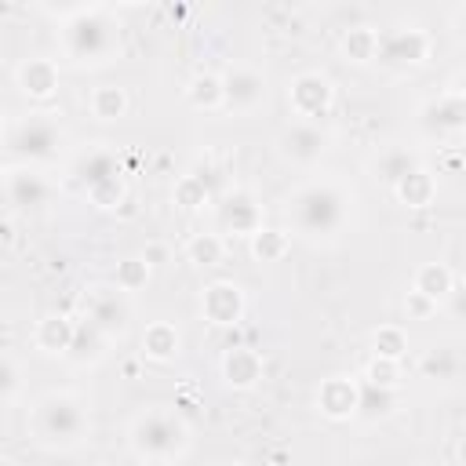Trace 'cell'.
Wrapping results in <instances>:
<instances>
[{
    "mask_svg": "<svg viewBox=\"0 0 466 466\" xmlns=\"http://www.w3.org/2000/svg\"><path fill=\"white\" fill-rule=\"evenodd\" d=\"M15 84H18V91H22L25 98L47 102V98H55V91H58V66H55L51 58H40V55L22 58L18 69H15Z\"/></svg>",
    "mask_w": 466,
    "mask_h": 466,
    "instance_id": "obj_17",
    "label": "cell"
},
{
    "mask_svg": "<svg viewBox=\"0 0 466 466\" xmlns=\"http://www.w3.org/2000/svg\"><path fill=\"white\" fill-rule=\"evenodd\" d=\"M84 313H87L84 320L95 324L109 342H113V339H124L127 328H131V306H127L124 291H116L113 284H95V288H87V295H84Z\"/></svg>",
    "mask_w": 466,
    "mask_h": 466,
    "instance_id": "obj_8",
    "label": "cell"
},
{
    "mask_svg": "<svg viewBox=\"0 0 466 466\" xmlns=\"http://www.w3.org/2000/svg\"><path fill=\"white\" fill-rule=\"evenodd\" d=\"M171 200H175V208H182V211H200V208L211 204V182H208L200 171H189V175H182V178L175 182Z\"/></svg>",
    "mask_w": 466,
    "mask_h": 466,
    "instance_id": "obj_27",
    "label": "cell"
},
{
    "mask_svg": "<svg viewBox=\"0 0 466 466\" xmlns=\"http://www.w3.org/2000/svg\"><path fill=\"white\" fill-rule=\"evenodd\" d=\"M186 102L193 109H204V113L222 109V73H211V69L193 73L186 84Z\"/></svg>",
    "mask_w": 466,
    "mask_h": 466,
    "instance_id": "obj_25",
    "label": "cell"
},
{
    "mask_svg": "<svg viewBox=\"0 0 466 466\" xmlns=\"http://www.w3.org/2000/svg\"><path fill=\"white\" fill-rule=\"evenodd\" d=\"M84 193H87V200H91L95 208H102V211H113V208H120V204L127 200V189H124V178H120V175L98 178V182L84 186Z\"/></svg>",
    "mask_w": 466,
    "mask_h": 466,
    "instance_id": "obj_35",
    "label": "cell"
},
{
    "mask_svg": "<svg viewBox=\"0 0 466 466\" xmlns=\"http://www.w3.org/2000/svg\"><path fill=\"white\" fill-rule=\"evenodd\" d=\"M215 218H218V229L222 233H233V237H251L262 229V204L251 189L244 186H233L222 193V200L215 204Z\"/></svg>",
    "mask_w": 466,
    "mask_h": 466,
    "instance_id": "obj_9",
    "label": "cell"
},
{
    "mask_svg": "<svg viewBox=\"0 0 466 466\" xmlns=\"http://www.w3.org/2000/svg\"><path fill=\"white\" fill-rule=\"evenodd\" d=\"M149 273H153V266L142 258V255H124L120 262H116V273H113V288L116 291H142L146 284H149Z\"/></svg>",
    "mask_w": 466,
    "mask_h": 466,
    "instance_id": "obj_32",
    "label": "cell"
},
{
    "mask_svg": "<svg viewBox=\"0 0 466 466\" xmlns=\"http://www.w3.org/2000/svg\"><path fill=\"white\" fill-rule=\"evenodd\" d=\"M411 167H419V160L408 153V149H386V153H379V160H375V178H382L390 189L411 171Z\"/></svg>",
    "mask_w": 466,
    "mask_h": 466,
    "instance_id": "obj_34",
    "label": "cell"
},
{
    "mask_svg": "<svg viewBox=\"0 0 466 466\" xmlns=\"http://www.w3.org/2000/svg\"><path fill=\"white\" fill-rule=\"evenodd\" d=\"M127 441L138 459L164 466L189 451V422L171 408H149V411L135 415Z\"/></svg>",
    "mask_w": 466,
    "mask_h": 466,
    "instance_id": "obj_4",
    "label": "cell"
},
{
    "mask_svg": "<svg viewBox=\"0 0 466 466\" xmlns=\"http://www.w3.org/2000/svg\"><path fill=\"white\" fill-rule=\"evenodd\" d=\"M73 331H76V320L66 317V313H47L36 320V331H33V342L44 357H66L69 353V342H73Z\"/></svg>",
    "mask_w": 466,
    "mask_h": 466,
    "instance_id": "obj_19",
    "label": "cell"
},
{
    "mask_svg": "<svg viewBox=\"0 0 466 466\" xmlns=\"http://www.w3.org/2000/svg\"><path fill=\"white\" fill-rule=\"evenodd\" d=\"M200 317L215 328H233L244 317V291L233 280H211L200 291Z\"/></svg>",
    "mask_w": 466,
    "mask_h": 466,
    "instance_id": "obj_14",
    "label": "cell"
},
{
    "mask_svg": "<svg viewBox=\"0 0 466 466\" xmlns=\"http://www.w3.org/2000/svg\"><path fill=\"white\" fill-rule=\"evenodd\" d=\"M127 106H131V98H127V91H124L120 84H98V87H91V95H87V109H91V116L102 120V124L127 116Z\"/></svg>",
    "mask_w": 466,
    "mask_h": 466,
    "instance_id": "obj_23",
    "label": "cell"
},
{
    "mask_svg": "<svg viewBox=\"0 0 466 466\" xmlns=\"http://www.w3.org/2000/svg\"><path fill=\"white\" fill-rule=\"evenodd\" d=\"M397 408V390H379V386H364L360 382V397H357V415L368 422H379L386 415H393Z\"/></svg>",
    "mask_w": 466,
    "mask_h": 466,
    "instance_id": "obj_31",
    "label": "cell"
},
{
    "mask_svg": "<svg viewBox=\"0 0 466 466\" xmlns=\"http://www.w3.org/2000/svg\"><path fill=\"white\" fill-rule=\"evenodd\" d=\"M222 382L229 386V390H255L258 382H262V371H266V364H262V353L258 350H251V346H229L226 353H222Z\"/></svg>",
    "mask_w": 466,
    "mask_h": 466,
    "instance_id": "obj_16",
    "label": "cell"
},
{
    "mask_svg": "<svg viewBox=\"0 0 466 466\" xmlns=\"http://www.w3.org/2000/svg\"><path fill=\"white\" fill-rule=\"evenodd\" d=\"M0 127H4V106H0Z\"/></svg>",
    "mask_w": 466,
    "mask_h": 466,
    "instance_id": "obj_42",
    "label": "cell"
},
{
    "mask_svg": "<svg viewBox=\"0 0 466 466\" xmlns=\"http://www.w3.org/2000/svg\"><path fill=\"white\" fill-rule=\"evenodd\" d=\"M419 127L430 138H444V135H459L466 127V95L459 87L441 91L437 98H430L419 109Z\"/></svg>",
    "mask_w": 466,
    "mask_h": 466,
    "instance_id": "obj_12",
    "label": "cell"
},
{
    "mask_svg": "<svg viewBox=\"0 0 466 466\" xmlns=\"http://www.w3.org/2000/svg\"><path fill=\"white\" fill-rule=\"evenodd\" d=\"M364 386H379V390H397L400 386V360H386V357H371L364 364Z\"/></svg>",
    "mask_w": 466,
    "mask_h": 466,
    "instance_id": "obj_36",
    "label": "cell"
},
{
    "mask_svg": "<svg viewBox=\"0 0 466 466\" xmlns=\"http://www.w3.org/2000/svg\"><path fill=\"white\" fill-rule=\"evenodd\" d=\"M339 51L346 62L353 66H368L375 62V51H379V29L375 25H350L339 40Z\"/></svg>",
    "mask_w": 466,
    "mask_h": 466,
    "instance_id": "obj_24",
    "label": "cell"
},
{
    "mask_svg": "<svg viewBox=\"0 0 466 466\" xmlns=\"http://www.w3.org/2000/svg\"><path fill=\"white\" fill-rule=\"evenodd\" d=\"M357 397H360V382L350 375H328L317 386V411L331 422H346L357 415Z\"/></svg>",
    "mask_w": 466,
    "mask_h": 466,
    "instance_id": "obj_15",
    "label": "cell"
},
{
    "mask_svg": "<svg viewBox=\"0 0 466 466\" xmlns=\"http://www.w3.org/2000/svg\"><path fill=\"white\" fill-rule=\"evenodd\" d=\"M142 357L153 364H171L182 353V331L171 320H149L142 331Z\"/></svg>",
    "mask_w": 466,
    "mask_h": 466,
    "instance_id": "obj_18",
    "label": "cell"
},
{
    "mask_svg": "<svg viewBox=\"0 0 466 466\" xmlns=\"http://www.w3.org/2000/svg\"><path fill=\"white\" fill-rule=\"evenodd\" d=\"M62 51L76 66H106L120 51V25L106 4H76L62 18Z\"/></svg>",
    "mask_w": 466,
    "mask_h": 466,
    "instance_id": "obj_2",
    "label": "cell"
},
{
    "mask_svg": "<svg viewBox=\"0 0 466 466\" xmlns=\"http://www.w3.org/2000/svg\"><path fill=\"white\" fill-rule=\"evenodd\" d=\"M18 386H22V371H18V364H15L11 357H0V404L15 400Z\"/></svg>",
    "mask_w": 466,
    "mask_h": 466,
    "instance_id": "obj_37",
    "label": "cell"
},
{
    "mask_svg": "<svg viewBox=\"0 0 466 466\" xmlns=\"http://www.w3.org/2000/svg\"><path fill=\"white\" fill-rule=\"evenodd\" d=\"M109 175H120V164H116V157H113L106 146L80 153V160H76V178H80V186H91V182L109 178Z\"/></svg>",
    "mask_w": 466,
    "mask_h": 466,
    "instance_id": "obj_28",
    "label": "cell"
},
{
    "mask_svg": "<svg viewBox=\"0 0 466 466\" xmlns=\"http://www.w3.org/2000/svg\"><path fill=\"white\" fill-rule=\"evenodd\" d=\"M433 51V36L419 25H397V29H386L379 33V51H375V62L386 66L390 73H411L419 69Z\"/></svg>",
    "mask_w": 466,
    "mask_h": 466,
    "instance_id": "obj_6",
    "label": "cell"
},
{
    "mask_svg": "<svg viewBox=\"0 0 466 466\" xmlns=\"http://www.w3.org/2000/svg\"><path fill=\"white\" fill-rule=\"evenodd\" d=\"M459 350L455 346H433V350H426L422 353V360H419V371L426 375V379H437V382H451L455 375H459Z\"/></svg>",
    "mask_w": 466,
    "mask_h": 466,
    "instance_id": "obj_30",
    "label": "cell"
},
{
    "mask_svg": "<svg viewBox=\"0 0 466 466\" xmlns=\"http://www.w3.org/2000/svg\"><path fill=\"white\" fill-rule=\"evenodd\" d=\"M280 157L295 167H313L320 164V157L328 153V131L320 124H306V120H295L280 131Z\"/></svg>",
    "mask_w": 466,
    "mask_h": 466,
    "instance_id": "obj_13",
    "label": "cell"
},
{
    "mask_svg": "<svg viewBox=\"0 0 466 466\" xmlns=\"http://www.w3.org/2000/svg\"><path fill=\"white\" fill-rule=\"evenodd\" d=\"M269 95V84L251 66H229L222 73V109L229 113H255Z\"/></svg>",
    "mask_w": 466,
    "mask_h": 466,
    "instance_id": "obj_10",
    "label": "cell"
},
{
    "mask_svg": "<svg viewBox=\"0 0 466 466\" xmlns=\"http://www.w3.org/2000/svg\"><path fill=\"white\" fill-rule=\"evenodd\" d=\"M404 313H408V320H430V317L437 313V302H430V299L419 295V291H408V295H404Z\"/></svg>",
    "mask_w": 466,
    "mask_h": 466,
    "instance_id": "obj_38",
    "label": "cell"
},
{
    "mask_svg": "<svg viewBox=\"0 0 466 466\" xmlns=\"http://www.w3.org/2000/svg\"><path fill=\"white\" fill-rule=\"evenodd\" d=\"M62 146V124H58V113H29L22 120H15L7 127V149L25 157V160H51Z\"/></svg>",
    "mask_w": 466,
    "mask_h": 466,
    "instance_id": "obj_5",
    "label": "cell"
},
{
    "mask_svg": "<svg viewBox=\"0 0 466 466\" xmlns=\"http://www.w3.org/2000/svg\"><path fill=\"white\" fill-rule=\"evenodd\" d=\"M4 208H7V200H4V189H0V211H4Z\"/></svg>",
    "mask_w": 466,
    "mask_h": 466,
    "instance_id": "obj_40",
    "label": "cell"
},
{
    "mask_svg": "<svg viewBox=\"0 0 466 466\" xmlns=\"http://www.w3.org/2000/svg\"><path fill=\"white\" fill-rule=\"evenodd\" d=\"M186 258H189L193 266H200V269L218 266V262L226 258V240H222V233H193V237L186 240Z\"/></svg>",
    "mask_w": 466,
    "mask_h": 466,
    "instance_id": "obj_29",
    "label": "cell"
},
{
    "mask_svg": "<svg viewBox=\"0 0 466 466\" xmlns=\"http://www.w3.org/2000/svg\"><path fill=\"white\" fill-rule=\"evenodd\" d=\"M393 193H397V200H400L404 208H430V204L437 200V178H433V171H426V167L419 164V167H411V171L393 186Z\"/></svg>",
    "mask_w": 466,
    "mask_h": 466,
    "instance_id": "obj_20",
    "label": "cell"
},
{
    "mask_svg": "<svg viewBox=\"0 0 466 466\" xmlns=\"http://www.w3.org/2000/svg\"><path fill=\"white\" fill-rule=\"evenodd\" d=\"M106 350H109V339L95 328V324H76V331H73V342H69V360L76 364V368H91V364H98L102 357H106Z\"/></svg>",
    "mask_w": 466,
    "mask_h": 466,
    "instance_id": "obj_22",
    "label": "cell"
},
{
    "mask_svg": "<svg viewBox=\"0 0 466 466\" xmlns=\"http://www.w3.org/2000/svg\"><path fill=\"white\" fill-rule=\"evenodd\" d=\"M404 353H408V331L400 324H379L371 331V357L400 360Z\"/></svg>",
    "mask_w": 466,
    "mask_h": 466,
    "instance_id": "obj_33",
    "label": "cell"
},
{
    "mask_svg": "<svg viewBox=\"0 0 466 466\" xmlns=\"http://www.w3.org/2000/svg\"><path fill=\"white\" fill-rule=\"evenodd\" d=\"M0 189H4L7 208L15 211H40L51 200V182L33 167H4Z\"/></svg>",
    "mask_w": 466,
    "mask_h": 466,
    "instance_id": "obj_11",
    "label": "cell"
},
{
    "mask_svg": "<svg viewBox=\"0 0 466 466\" xmlns=\"http://www.w3.org/2000/svg\"><path fill=\"white\" fill-rule=\"evenodd\" d=\"M0 466H22L18 459H11V455H0Z\"/></svg>",
    "mask_w": 466,
    "mask_h": 466,
    "instance_id": "obj_39",
    "label": "cell"
},
{
    "mask_svg": "<svg viewBox=\"0 0 466 466\" xmlns=\"http://www.w3.org/2000/svg\"><path fill=\"white\" fill-rule=\"evenodd\" d=\"M87 404L73 390H47L29 411V437L47 451H69L87 437Z\"/></svg>",
    "mask_w": 466,
    "mask_h": 466,
    "instance_id": "obj_3",
    "label": "cell"
},
{
    "mask_svg": "<svg viewBox=\"0 0 466 466\" xmlns=\"http://www.w3.org/2000/svg\"><path fill=\"white\" fill-rule=\"evenodd\" d=\"M248 248L255 262H280L291 251V233L280 226H262L258 233L248 237Z\"/></svg>",
    "mask_w": 466,
    "mask_h": 466,
    "instance_id": "obj_26",
    "label": "cell"
},
{
    "mask_svg": "<svg viewBox=\"0 0 466 466\" xmlns=\"http://www.w3.org/2000/svg\"><path fill=\"white\" fill-rule=\"evenodd\" d=\"M411 291H419V295H426L430 302H437V306H441V302L455 291V273H451L444 262H422V266L415 269Z\"/></svg>",
    "mask_w": 466,
    "mask_h": 466,
    "instance_id": "obj_21",
    "label": "cell"
},
{
    "mask_svg": "<svg viewBox=\"0 0 466 466\" xmlns=\"http://www.w3.org/2000/svg\"><path fill=\"white\" fill-rule=\"evenodd\" d=\"M284 215H288L295 233H302L309 240H328L346 226L350 197H346V189L339 182L313 178V182H302L299 189L288 193Z\"/></svg>",
    "mask_w": 466,
    "mask_h": 466,
    "instance_id": "obj_1",
    "label": "cell"
},
{
    "mask_svg": "<svg viewBox=\"0 0 466 466\" xmlns=\"http://www.w3.org/2000/svg\"><path fill=\"white\" fill-rule=\"evenodd\" d=\"M288 106H291V113H295L299 120L317 124V120L328 116L331 106H335V84H331V76L320 73V69H302V73H295L291 84H288Z\"/></svg>",
    "mask_w": 466,
    "mask_h": 466,
    "instance_id": "obj_7",
    "label": "cell"
},
{
    "mask_svg": "<svg viewBox=\"0 0 466 466\" xmlns=\"http://www.w3.org/2000/svg\"><path fill=\"white\" fill-rule=\"evenodd\" d=\"M222 466H248V462H237V459H233V462H222Z\"/></svg>",
    "mask_w": 466,
    "mask_h": 466,
    "instance_id": "obj_41",
    "label": "cell"
}]
</instances>
